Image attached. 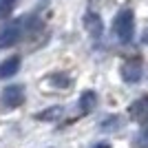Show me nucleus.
<instances>
[{
    "label": "nucleus",
    "instance_id": "obj_1",
    "mask_svg": "<svg viewBox=\"0 0 148 148\" xmlns=\"http://www.w3.org/2000/svg\"><path fill=\"white\" fill-rule=\"evenodd\" d=\"M113 31L122 42H130L135 36V16L130 9H122L113 20Z\"/></svg>",
    "mask_w": 148,
    "mask_h": 148
},
{
    "label": "nucleus",
    "instance_id": "obj_2",
    "mask_svg": "<svg viewBox=\"0 0 148 148\" xmlns=\"http://www.w3.org/2000/svg\"><path fill=\"white\" fill-rule=\"evenodd\" d=\"M25 88L20 84H9V86L2 88L0 93V108L2 111H16L25 104Z\"/></svg>",
    "mask_w": 148,
    "mask_h": 148
},
{
    "label": "nucleus",
    "instance_id": "obj_3",
    "mask_svg": "<svg viewBox=\"0 0 148 148\" xmlns=\"http://www.w3.org/2000/svg\"><path fill=\"white\" fill-rule=\"evenodd\" d=\"M22 33H25L22 20H13V22H9L7 27H2V29H0V49H9L13 44H18Z\"/></svg>",
    "mask_w": 148,
    "mask_h": 148
},
{
    "label": "nucleus",
    "instance_id": "obj_4",
    "mask_svg": "<svg viewBox=\"0 0 148 148\" xmlns=\"http://www.w3.org/2000/svg\"><path fill=\"white\" fill-rule=\"evenodd\" d=\"M142 73H144V66L139 60H126L119 69V75H122V80L126 84H137L142 80Z\"/></svg>",
    "mask_w": 148,
    "mask_h": 148
},
{
    "label": "nucleus",
    "instance_id": "obj_5",
    "mask_svg": "<svg viewBox=\"0 0 148 148\" xmlns=\"http://www.w3.org/2000/svg\"><path fill=\"white\" fill-rule=\"evenodd\" d=\"M84 29L88 31L91 38H102V33H104V22L99 18V13L88 11L86 16H84Z\"/></svg>",
    "mask_w": 148,
    "mask_h": 148
},
{
    "label": "nucleus",
    "instance_id": "obj_6",
    "mask_svg": "<svg viewBox=\"0 0 148 148\" xmlns=\"http://www.w3.org/2000/svg\"><path fill=\"white\" fill-rule=\"evenodd\" d=\"M128 115L135 122H148V97H139L128 106Z\"/></svg>",
    "mask_w": 148,
    "mask_h": 148
},
{
    "label": "nucleus",
    "instance_id": "obj_7",
    "mask_svg": "<svg viewBox=\"0 0 148 148\" xmlns=\"http://www.w3.org/2000/svg\"><path fill=\"white\" fill-rule=\"evenodd\" d=\"M47 82H49L53 88H60V91H66V88L73 86V80L69 73H62V71H56V73L47 75Z\"/></svg>",
    "mask_w": 148,
    "mask_h": 148
},
{
    "label": "nucleus",
    "instance_id": "obj_8",
    "mask_svg": "<svg viewBox=\"0 0 148 148\" xmlns=\"http://www.w3.org/2000/svg\"><path fill=\"white\" fill-rule=\"evenodd\" d=\"M95 106H97V93L95 91H84L80 95V102H77V111H80L82 115H88Z\"/></svg>",
    "mask_w": 148,
    "mask_h": 148
},
{
    "label": "nucleus",
    "instance_id": "obj_9",
    "mask_svg": "<svg viewBox=\"0 0 148 148\" xmlns=\"http://www.w3.org/2000/svg\"><path fill=\"white\" fill-rule=\"evenodd\" d=\"M18 71H20V58H18V56L7 58V60L0 64V77H2V80H7V77H13Z\"/></svg>",
    "mask_w": 148,
    "mask_h": 148
},
{
    "label": "nucleus",
    "instance_id": "obj_10",
    "mask_svg": "<svg viewBox=\"0 0 148 148\" xmlns=\"http://www.w3.org/2000/svg\"><path fill=\"white\" fill-rule=\"evenodd\" d=\"M62 115H64V108H62V106H51L47 111L36 113V119L38 122H56V119H60Z\"/></svg>",
    "mask_w": 148,
    "mask_h": 148
},
{
    "label": "nucleus",
    "instance_id": "obj_11",
    "mask_svg": "<svg viewBox=\"0 0 148 148\" xmlns=\"http://www.w3.org/2000/svg\"><path fill=\"white\" fill-rule=\"evenodd\" d=\"M16 2L18 0H0V18H7L11 13V9L16 7Z\"/></svg>",
    "mask_w": 148,
    "mask_h": 148
},
{
    "label": "nucleus",
    "instance_id": "obj_12",
    "mask_svg": "<svg viewBox=\"0 0 148 148\" xmlns=\"http://www.w3.org/2000/svg\"><path fill=\"white\" fill-rule=\"evenodd\" d=\"M137 146H142V148H148V126L139 133V139H137Z\"/></svg>",
    "mask_w": 148,
    "mask_h": 148
},
{
    "label": "nucleus",
    "instance_id": "obj_13",
    "mask_svg": "<svg viewBox=\"0 0 148 148\" xmlns=\"http://www.w3.org/2000/svg\"><path fill=\"white\" fill-rule=\"evenodd\" d=\"M93 148H111V144H108V142H99V144H95Z\"/></svg>",
    "mask_w": 148,
    "mask_h": 148
},
{
    "label": "nucleus",
    "instance_id": "obj_14",
    "mask_svg": "<svg viewBox=\"0 0 148 148\" xmlns=\"http://www.w3.org/2000/svg\"><path fill=\"white\" fill-rule=\"evenodd\" d=\"M142 42H144V44H148V29L142 33Z\"/></svg>",
    "mask_w": 148,
    "mask_h": 148
}]
</instances>
